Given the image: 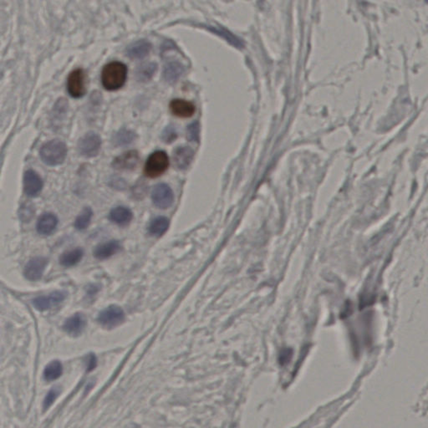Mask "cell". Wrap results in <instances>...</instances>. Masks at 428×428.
<instances>
[{"label":"cell","instance_id":"cell-1","mask_svg":"<svg viewBox=\"0 0 428 428\" xmlns=\"http://www.w3.org/2000/svg\"><path fill=\"white\" fill-rule=\"evenodd\" d=\"M127 77V67L121 62H111L102 70V85L108 91H116L123 87Z\"/></svg>","mask_w":428,"mask_h":428},{"label":"cell","instance_id":"cell-2","mask_svg":"<svg viewBox=\"0 0 428 428\" xmlns=\"http://www.w3.org/2000/svg\"><path fill=\"white\" fill-rule=\"evenodd\" d=\"M39 155L42 161L47 165H59L66 159L67 148L62 140H50L41 147Z\"/></svg>","mask_w":428,"mask_h":428},{"label":"cell","instance_id":"cell-3","mask_svg":"<svg viewBox=\"0 0 428 428\" xmlns=\"http://www.w3.org/2000/svg\"><path fill=\"white\" fill-rule=\"evenodd\" d=\"M169 166V158L165 152L156 151L150 155L146 161L144 172L151 178L159 177L167 171Z\"/></svg>","mask_w":428,"mask_h":428},{"label":"cell","instance_id":"cell-4","mask_svg":"<svg viewBox=\"0 0 428 428\" xmlns=\"http://www.w3.org/2000/svg\"><path fill=\"white\" fill-rule=\"evenodd\" d=\"M100 147L101 140L95 132H87L78 141V152L86 157H92L98 155Z\"/></svg>","mask_w":428,"mask_h":428},{"label":"cell","instance_id":"cell-5","mask_svg":"<svg viewBox=\"0 0 428 428\" xmlns=\"http://www.w3.org/2000/svg\"><path fill=\"white\" fill-rule=\"evenodd\" d=\"M125 314L119 306L111 305L105 309L98 315V322L102 327L112 329L118 327L124 321Z\"/></svg>","mask_w":428,"mask_h":428},{"label":"cell","instance_id":"cell-6","mask_svg":"<svg viewBox=\"0 0 428 428\" xmlns=\"http://www.w3.org/2000/svg\"><path fill=\"white\" fill-rule=\"evenodd\" d=\"M152 202L158 209L170 208L174 201V195L170 187L165 184H159L153 188L152 193Z\"/></svg>","mask_w":428,"mask_h":428},{"label":"cell","instance_id":"cell-7","mask_svg":"<svg viewBox=\"0 0 428 428\" xmlns=\"http://www.w3.org/2000/svg\"><path fill=\"white\" fill-rule=\"evenodd\" d=\"M85 73L81 69L73 70L67 79V89L72 97L79 98L86 93Z\"/></svg>","mask_w":428,"mask_h":428},{"label":"cell","instance_id":"cell-8","mask_svg":"<svg viewBox=\"0 0 428 428\" xmlns=\"http://www.w3.org/2000/svg\"><path fill=\"white\" fill-rule=\"evenodd\" d=\"M67 294L65 291H55L46 296L38 297L33 300V304L39 311H48L58 305L66 299Z\"/></svg>","mask_w":428,"mask_h":428},{"label":"cell","instance_id":"cell-9","mask_svg":"<svg viewBox=\"0 0 428 428\" xmlns=\"http://www.w3.org/2000/svg\"><path fill=\"white\" fill-rule=\"evenodd\" d=\"M47 263V258H44V257L32 258L31 260L28 262L24 271L26 279L30 281H37L40 279L43 276Z\"/></svg>","mask_w":428,"mask_h":428},{"label":"cell","instance_id":"cell-10","mask_svg":"<svg viewBox=\"0 0 428 428\" xmlns=\"http://www.w3.org/2000/svg\"><path fill=\"white\" fill-rule=\"evenodd\" d=\"M43 188V181L34 171L29 170L24 177V190L29 197H35L40 193Z\"/></svg>","mask_w":428,"mask_h":428},{"label":"cell","instance_id":"cell-11","mask_svg":"<svg viewBox=\"0 0 428 428\" xmlns=\"http://www.w3.org/2000/svg\"><path fill=\"white\" fill-rule=\"evenodd\" d=\"M139 160L138 152L132 150L116 157L113 161V167L118 170H132L138 165Z\"/></svg>","mask_w":428,"mask_h":428},{"label":"cell","instance_id":"cell-12","mask_svg":"<svg viewBox=\"0 0 428 428\" xmlns=\"http://www.w3.org/2000/svg\"><path fill=\"white\" fill-rule=\"evenodd\" d=\"M86 325V319L82 314H75L66 319L64 324V330L72 336H78L84 331Z\"/></svg>","mask_w":428,"mask_h":428},{"label":"cell","instance_id":"cell-13","mask_svg":"<svg viewBox=\"0 0 428 428\" xmlns=\"http://www.w3.org/2000/svg\"><path fill=\"white\" fill-rule=\"evenodd\" d=\"M170 110L176 116L188 118L193 116L195 112V106L192 102L181 99H175L170 103Z\"/></svg>","mask_w":428,"mask_h":428},{"label":"cell","instance_id":"cell-14","mask_svg":"<svg viewBox=\"0 0 428 428\" xmlns=\"http://www.w3.org/2000/svg\"><path fill=\"white\" fill-rule=\"evenodd\" d=\"M151 44L148 41L145 39H140V40L136 41L132 45H130L127 48V55L134 59H143L144 57L149 54L150 50H151Z\"/></svg>","mask_w":428,"mask_h":428},{"label":"cell","instance_id":"cell-15","mask_svg":"<svg viewBox=\"0 0 428 428\" xmlns=\"http://www.w3.org/2000/svg\"><path fill=\"white\" fill-rule=\"evenodd\" d=\"M57 217L53 213H45L37 222V231L42 235H50L56 229Z\"/></svg>","mask_w":428,"mask_h":428},{"label":"cell","instance_id":"cell-16","mask_svg":"<svg viewBox=\"0 0 428 428\" xmlns=\"http://www.w3.org/2000/svg\"><path fill=\"white\" fill-rule=\"evenodd\" d=\"M193 150L188 147H179L173 153L174 162L179 169H186L193 161Z\"/></svg>","mask_w":428,"mask_h":428},{"label":"cell","instance_id":"cell-17","mask_svg":"<svg viewBox=\"0 0 428 428\" xmlns=\"http://www.w3.org/2000/svg\"><path fill=\"white\" fill-rule=\"evenodd\" d=\"M120 249V242L116 240L110 241L95 248L94 250V256L98 259H106L116 254Z\"/></svg>","mask_w":428,"mask_h":428},{"label":"cell","instance_id":"cell-18","mask_svg":"<svg viewBox=\"0 0 428 428\" xmlns=\"http://www.w3.org/2000/svg\"><path fill=\"white\" fill-rule=\"evenodd\" d=\"M110 219L120 226H125L132 219V211L125 207H117L112 209L110 213Z\"/></svg>","mask_w":428,"mask_h":428},{"label":"cell","instance_id":"cell-19","mask_svg":"<svg viewBox=\"0 0 428 428\" xmlns=\"http://www.w3.org/2000/svg\"><path fill=\"white\" fill-rule=\"evenodd\" d=\"M84 255V251L80 248L72 249L69 252H66L59 258V263L65 267H71L81 260Z\"/></svg>","mask_w":428,"mask_h":428},{"label":"cell","instance_id":"cell-20","mask_svg":"<svg viewBox=\"0 0 428 428\" xmlns=\"http://www.w3.org/2000/svg\"><path fill=\"white\" fill-rule=\"evenodd\" d=\"M184 66L177 62H172L165 66L164 71V78L169 83H174L181 77L184 73Z\"/></svg>","mask_w":428,"mask_h":428},{"label":"cell","instance_id":"cell-21","mask_svg":"<svg viewBox=\"0 0 428 428\" xmlns=\"http://www.w3.org/2000/svg\"><path fill=\"white\" fill-rule=\"evenodd\" d=\"M169 223V220L164 216L154 218L149 225L150 234L156 237H161L168 230Z\"/></svg>","mask_w":428,"mask_h":428},{"label":"cell","instance_id":"cell-22","mask_svg":"<svg viewBox=\"0 0 428 428\" xmlns=\"http://www.w3.org/2000/svg\"><path fill=\"white\" fill-rule=\"evenodd\" d=\"M63 373V366L59 360H53L46 365L44 371V378L47 381H55L62 376Z\"/></svg>","mask_w":428,"mask_h":428},{"label":"cell","instance_id":"cell-23","mask_svg":"<svg viewBox=\"0 0 428 428\" xmlns=\"http://www.w3.org/2000/svg\"><path fill=\"white\" fill-rule=\"evenodd\" d=\"M156 67L155 63L143 64L136 70V78L139 81H148L154 75Z\"/></svg>","mask_w":428,"mask_h":428},{"label":"cell","instance_id":"cell-24","mask_svg":"<svg viewBox=\"0 0 428 428\" xmlns=\"http://www.w3.org/2000/svg\"><path fill=\"white\" fill-rule=\"evenodd\" d=\"M92 215H93V213H92V210L90 208H86V209H83L80 214L78 216L77 218L75 220V229H78V230L86 229L91 222Z\"/></svg>","mask_w":428,"mask_h":428},{"label":"cell","instance_id":"cell-25","mask_svg":"<svg viewBox=\"0 0 428 428\" xmlns=\"http://www.w3.org/2000/svg\"><path fill=\"white\" fill-rule=\"evenodd\" d=\"M135 138V134L129 130H120L115 136V142L118 146L128 145Z\"/></svg>","mask_w":428,"mask_h":428},{"label":"cell","instance_id":"cell-26","mask_svg":"<svg viewBox=\"0 0 428 428\" xmlns=\"http://www.w3.org/2000/svg\"><path fill=\"white\" fill-rule=\"evenodd\" d=\"M59 394V389L58 388H53V389L50 390V392H48L46 398L44 400L43 405L45 410H47L48 408L50 407V405L55 402Z\"/></svg>","mask_w":428,"mask_h":428},{"label":"cell","instance_id":"cell-27","mask_svg":"<svg viewBox=\"0 0 428 428\" xmlns=\"http://www.w3.org/2000/svg\"><path fill=\"white\" fill-rule=\"evenodd\" d=\"M176 137H177V133L175 132L174 128L172 127H167L162 133V139L166 142H172Z\"/></svg>","mask_w":428,"mask_h":428},{"label":"cell","instance_id":"cell-28","mask_svg":"<svg viewBox=\"0 0 428 428\" xmlns=\"http://www.w3.org/2000/svg\"><path fill=\"white\" fill-rule=\"evenodd\" d=\"M188 137L190 140L197 141L198 139V125L193 123L188 127Z\"/></svg>","mask_w":428,"mask_h":428},{"label":"cell","instance_id":"cell-29","mask_svg":"<svg viewBox=\"0 0 428 428\" xmlns=\"http://www.w3.org/2000/svg\"><path fill=\"white\" fill-rule=\"evenodd\" d=\"M95 365H96V359H95V356L91 355L89 356L88 361H87V368H88L89 372L92 371L95 368Z\"/></svg>","mask_w":428,"mask_h":428}]
</instances>
